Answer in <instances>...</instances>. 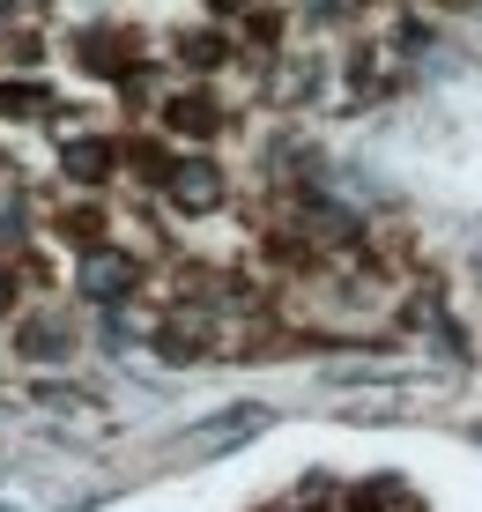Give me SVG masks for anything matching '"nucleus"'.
<instances>
[{
	"instance_id": "nucleus-4",
	"label": "nucleus",
	"mask_w": 482,
	"mask_h": 512,
	"mask_svg": "<svg viewBox=\"0 0 482 512\" xmlns=\"http://www.w3.org/2000/svg\"><path fill=\"white\" fill-rule=\"evenodd\" d=\"M230 127V112L208 90H186V97H171L164 104V134H193V141H208V134H223Z\"/></svg>"
},
{
	"instance_id": "nucleus-7",
	"label": "nucleus",
	"mask_w": 482,
	"mask_h": 512,
	"mask_svg": "<svg viewBox=\"0 0 482 512\" xmlns=\"http://www.w3.org/2000/svg\"><path fill=\"white\" fill-rule=\"evenodd\" d=\"M52 104V90H38V82H0V112L8 119H38Z\"/></svg>"
},
{
	"instance_id": "nucleus-6",
	"label": "nucleus",
	"mask_w": 482,
	"mask_h": 512,
	"mask_svg": "<svg viewBox=\"0 0 482 512\" xmlns=\"http://www.w3.org/2000/svg\"><path fill=\"white\" fill-rule=\"evenodd\" d=\"M15 349L23 357H67V327L60 320H23L15 327Z\"/></svg>"
},
{
	"instance_id": "nucleus-3",
	"label": "nucleus",
	"mask_w": 482,
	"mask_h": 512,
	"mask_svg": "<svg viewBox=\"0 0 482 512\" xmlns=\"http://www.w3.org/2000/svg\"><path fill=\"white\" fill-rule=\"evenodd\" d=\"M60 164H67V179H75V186L97 193V186H112V179H119V141L82 134V141H67V149H60Z\"/></svg>"
},
{
	"instance_id": "nucleus-9",
	"label": "nucleus",
	"mask_w": 482,
	"mask_h": 512,
	"mask_svg": "<svg viewBox=\"0 0 482 512\" xmlns=\"http://www.w3.org/2000/svg\"><path fill=\"white\" fill-rule=\"evenodd\" d=\"M8 305H15V282H8V275H0V312H8Z\"/></svg>"
},
{
	"instance_id": "nucleus-1",
	"label": "nucleus",
	"mask_w": 482,
	"mask_h": 512,
	"mask_svg": "<svg viewBox=\"0 0 482 512\" xmlns=\"http://www.w3.org/2000/svg\"><path fill=\"white\" fill-rule=\"evenodd\" d=\"M156 193H164L178 216H201V208H216V201H223V164H208V156H178Z\"/></svg>"
},
{
	"instance_id": "nucleus-8",
	"label": "nucleus",
	"mask_w": 482,
	"mask_h": 512,
	"mask_svg": "<svg viewBox=\"0 0 482 512\" xmlns=\"http://www.w3.org/2000/svg\"><path fill=\"white\" fill-rule=\"evenodd\" d=\"M208 8H216V15H253L260 0H208Z\"/></svg>"
},
{
	"instance_id": "nucleus-2",
	"label": "nucleus",
	"mask_w": 482,
	"mask_h": 512,
	"mask_svg": "<svg viewBox=\"0 0 482 512\" xmlns=\"http://www.w3.org/2000/svg\"><path fill=\"white\" fill-rule=\"evenodd\" d=\"M134 282H141V260L134 253H82V297L89 305H119V297H134Z\"/></svg>"
},
{
	"instance_id": "nucleus-5",
	"label": "nucleus",
	"mask_w": 482,
	"mask_h": 512,
	"mask_svg": "<svg viewBox=\"0 0 482 512\" xmlns=\"http://www.w3.org/2000/svg\"><path fill=\"white\" fill-rule=\"evenodd\" d=\"M230 52H238V45H230V30H178V38H171V60L186 67V75H216Z\"/></svg>"
}]
</instances>
